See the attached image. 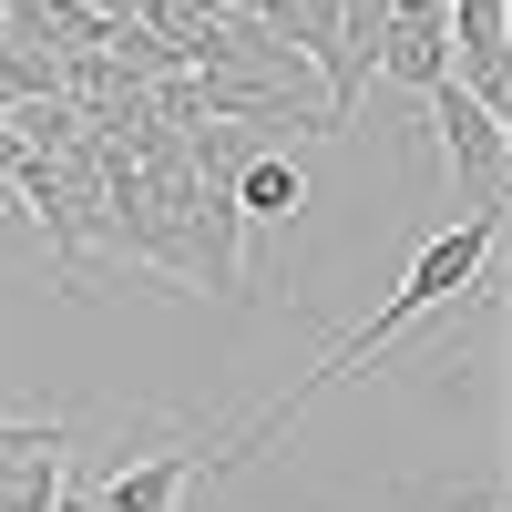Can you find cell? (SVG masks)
I'll use <instances>...</instances> for the list:
<instances>
[{
    "mask_svg": "<svg viewBox=\"0 0 512 512\" xmlns=\"http://www.w3.org/2000/svg\"><path fill=\"white\" fill-rule=\"evenodd\" d=\"M21 164H31V144L11 134V113H0V185H11V175H21Z\"/></svg>",
    "mask_w": 512,
    "mask_h": 512,
    "instance_id": "7",
    "label": "cell"
},
{
    "mask_svg": "<svg viewBox=\"0 0 512 512\" xmlns=\"http://www.w3.org/2000/svg\"><path fill=\"white\" fill-rule=\"evenodd\" d=\"M369 82H390V93H410V103H431L451 82V21H441V0H390V31H379V72Z\"/></svg>",
    "mask_w": 512,
    "mask_h": 512,
    "instance_id": "4",
    "label": "cell"
},
{
    "mask_svg": "<svg viewBox=\"0 0 512 512\" xmlns=\"http://www.w3.org/2000/svg\"><path fill=\"white\" fill-rule=\"evenodd\" d=\"M492 246H502V216H461V226H441L431 246L410 256V277H400L390 297H379V318H369V328H349V338H338V349H328L308 379H297L287 400H267V410H256L236 441H216V472H246V461L267 451V441H287V420H297V410H308V400H328L338 379H359V369H369L379 349H390L400 328H420L431 308H451V297H472V287H482V267H492Z\"/></svg>",
    "mask_w": 512,
    "mask_h": 512,
    "instance_id": "1",
    "label": "cell"
},
{
    "mask_svg": "<svg viewBox=\"0 0 512 512\" xmlns=\"http://www.w3.org/2000/svg\"><path fill=\"white\" fill-rule=\"evenodd\" d=\"M226 195H236L246 226H287V216H308V175H297L287 154H267V144L226 164Z\"/></svg>",
    "mask_w": 512,
    "mask_h": 512,
    "instance_id": "6",
    "label": "cell"
},
{
    "mask_svg": "<svg viewBox=\"0 0 512 512\" xmlns=\"http://www.w3.org/2000/svg\"><path fill=\"white\" fill-rule=\"evenodd\" d=\"M441 123V154H451V195H461V216H502V175H512V134H502V113H482L472 93H441L420 103Z\"/></svg>",
    "mask_w": 512,
    "mask_h": 512,
    "instance_id": "2",
    "label": "cell"
},
{
    "mask_svg": "<svg viewBox=\"0 0 512 512\" xmlns=\"http://www.w3.org/2000/svg\"><path fill=\"white\" fill-rule=\"evenodd\" d=\"M205 482H216V451H144L93 492V512H185Z\"/></svg>",
    "mask_w": 512,
    "mask_h": 512,
    "instance_id": "5",
    "label": "cell"
},
{
    "mask_svg": "<svg viewBox=\"0 0 512 512\" xmlns=\"http://www.w3.org/2000/svg\"><path fill=\"white\" fill-rule=\"evenodd\" d=\"M461 512H492V492H472V502H461Z\"/></svg>",
    "mask_w": 512,
    "mask_h": 512,
    "instance_id": "8",
    "label": "cell"
},
{
    "mask_svg": "<svg viewBox=\"0 0 512 512\" xmlns=\"http://www.w3.org/2000/svg\"><path fill=\"white\" fill-rule=\"evenodd\" d=\"M451 93L482 113H512V0H451Z\"/></svg>",
    "mask_w": 512,
    "mask_h": 512,
    "instance_id": "3",
    "label": "cell"
},
{
    "mask_svg": "<svg viewBox=\"0 0 512 512\" xmlns=\"http://www.w3.org/2000/svg\"><path fill=\"white\" fill-rule=\"evenodd\" d=\"M144 11H154V0H144Z\"/></svg>",
    "mask_w": 512,
    "mask_h": 512,
    "instance_id": "9",
    "label": "cell"
}]
</instances>
